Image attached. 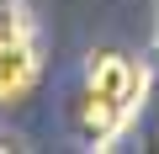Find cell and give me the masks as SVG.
I'll return each instance as SVG.
<instances>
[{"label": "cell", "mask_w": 159, "mask_h": 154, "mask_svg": "<svg viewBox=\"0 0 159 154\" xmlns=\"http://www.w3.org/2000/svg\"><path fill=\"white\" fill-rule=\"evenodd\" d=\"M138 91H143V74L122 53H90V69H85V112H80L85 138L90 143H111L133 122Z\"/></svg>", "instance_id": "1"}, {"label": "cell", "mask_w": 159, "mask_h": 154, "mask_svg": "<svg viewBox=\"0 0 159 154\" xmlns=\"http://www.w3.org/2000/svg\"><path fill=\"white\" fill-rule=\"evenodd\" d=\"M37 69H43V43L27 0H0V106L21 101L37 85Z\"/></svg>", "instance_id": "2"}]
</instances>
